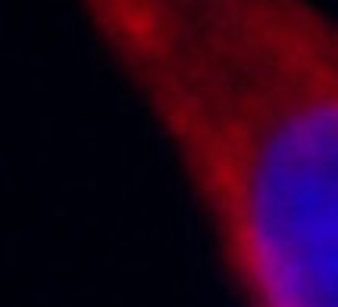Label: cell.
<instances>
[{
  "mask_svg": "<svg viewBox=\"0 0 338 307\" xmlns=\"http://www.w3.org/2000/svg\"><path fill=\"white\" fill-rule=\"evenodd\" d=\"M141 110L244 307H338V19L219 0L169 47Z\"/></svg>",
  "mask_w": 338,
  "mask_h": 307,
  "instance_id": "obj_1",
  "label": "cell"
}]
</instances>
